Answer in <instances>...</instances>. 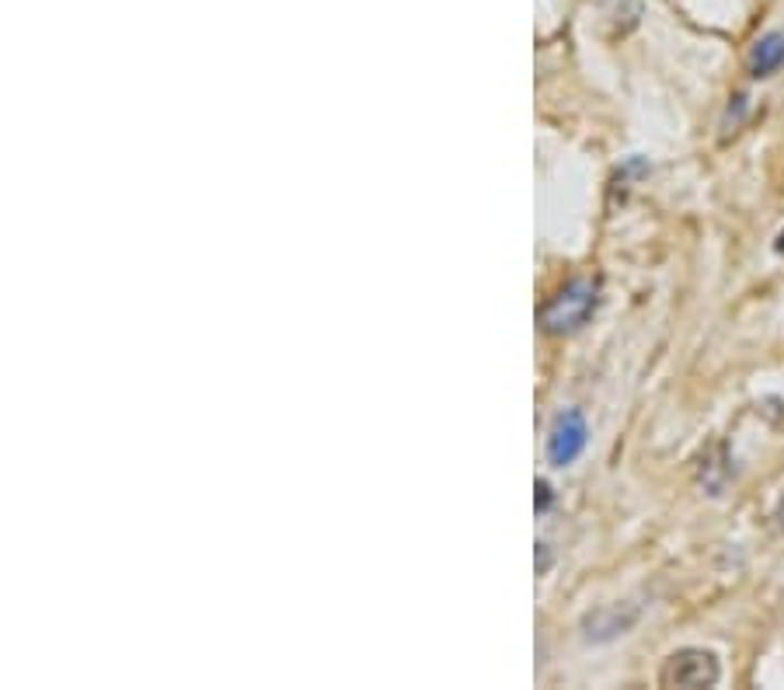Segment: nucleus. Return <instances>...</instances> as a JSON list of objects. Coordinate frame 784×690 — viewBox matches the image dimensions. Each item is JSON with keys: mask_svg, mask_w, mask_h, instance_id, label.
Listing matches in <instances>:
<instances>
[{"mask_svg": "<svg viewBox=\"0 0 784 690\" xmlns=\"http://www.w3.org/2000/svg\"><path fill=\"white\" fill-rule=\"evenodd\" d=\"M597 307H600V286L592 280H571L541 307V328L547 335H571L589 325Z\"/></svg>", "mask_w": 784, "mask_h": 690, "instance_id": "obj_1", "label": "nucleus"}, {"mask_svg": "<svg viewBox=\"0 0 784 690\" xmlns=\"http://www.w3.org/2000/svg\"><path fill=\"white\" fill-rule=\"evenodd\" d=\"M718 680H722V666H718L715 653H708V648H680L660 669V687L694 690V687H715Z\"/></svg>", "mask_w": 784, "mask_h": 690, "instance_id": "obj_2", "label": "nucleus"}, {"mask_svg": "<svg viewBox=\"0 0 784 690\" xmlns=\"http://www.w3.org/2000/svg\"><path fill=\"white\" fill-rule=\"evenodd\" d=\"M586 436H589V426H586V415L579 408L558 412L555 423L547 429V460L555 468H568L571 460L586 450Z\"/></svg>", "mask_w": 784, "mask_h": 690, "instance_id": "obj_3", "label": "nucleus"}, {"mask_svg": "<svg viewBox=\"0 0 784 690\" xmlns=\"http://www.w3.org/2000/svg\"><path fill=\"white\" fill-rule=\"evenodd\" d=\"M639 617H642L639 603H607L582 617V635H586V642H610V638L631 632Z\"/></svg>", "mask_w": 784, "mask_h": 690, "instance_id": "obj_4", "label": "nucleus"}, {"mask_svg": "<svg viewBox=\"0 0 784 690\" xmlns=\"http://www.w3.org/2000/svg\"><path fill=\"white\" fill-rule=\"evenodd\" d=\"M747 67H750L753 77H771L774 70H781L784 67V35L781 32L760 35L753 42V50H750Z\"/></svg>", "mask_w": 784, "mask_h": 690, "instance_id": "obj_5", "label": "nucleus"}, {"mask_svg": "<svg viewBox=\"0 0 784 690\" xmlns=\"http://www.w3.org/2000/svg\"><path fill=\"white\" fill-rule=\"evenodd\" d=\"M534 506H537V513H544L547 506H551V499H555V492H551V485H547V481H537V485H534Z\"/></svg>", "mask_w": 784, "mask_h": 690, "instance_id": "obj_6", "label": "nucleus"}, {"mask_svg": "<svg viewBox=\"0 0 784 690\" xmlns=\"http://www.w3.org/2000/svg\"><path fill=\"white\" fill-rule=\"evenodd\" d=\"M551 555H547V544H537V572H547Z\"/></svg>", "mask_w": 784, "mask_h": 690, "instance_id": "obj_7", "label": "nucleus"}, {"mask_svg": "<svg viewBox=\"0 0 784 690\" xmlns=\"http://www.w3.org/2000/svg\"><path fill=\"white\" fill-rule=\"evenodd\" d=\"M774 248H777V255H784V230L777 234V241H774Z\"/></svg>", "mask_w": 784, "mask_h": 690, "instance_id": "obj_8", "label": "nucleus"}, {"mask_svg": "<svg viewBox=\"0 0 784 690\" xmlns=\"http://www.w3.org/2000/svg\"><path fill=\"white\" fill-rule=\"evenodd\" d=\"M777 523L784 527V495H781V502H777Z\"/></svg>", "mask_w": 784, "mask_h": 690, "instance_id": "obj_9", "label": "nucleus"}]
</instances>
